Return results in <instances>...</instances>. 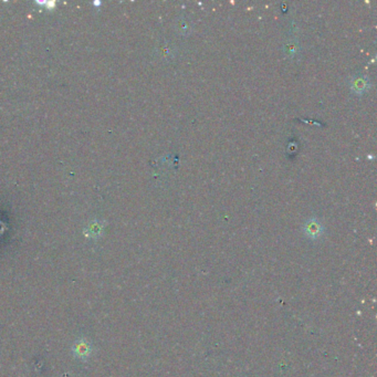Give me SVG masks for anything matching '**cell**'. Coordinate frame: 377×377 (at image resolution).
I'll return each instance as SVG.
<instances>
[{
    "instance_id": "6da1fadb",
    "label": "cell",
    "mask_w": 377,
    "mask_h": 377,
    "mask_svg": "<svg viewBox=\"0 0 377 377\" xmlns=\"http://www.w3.org/2000/svg\"><path fill=\"white\" fill-rule=\"evenodd\" d=\"M324 233L323 224L316 219V218H310L307 222L304 223V234H306L310 239H317Z\"/></svg>"
},
{
    "instance_id": "7a4b0ae2",
    "label": "cell",
    "mask_w": 377,
    "mask_h": 377,
    "mask_svg": "<svg viewBox=\"0 0 377 377\" xmlns=\"http://www.w3.org/2000/svg\"><path fill=\"white\" fill-rule=\"evenodd\" d=\"M349 88L357 95H362L368 91L369 89V80L368 78L364 76H355L350 79Z\"/></svg>"
},
{
    "instance_id": "3957f363",
    "label": "cell",
    "mask_w": 377,
    "mask_h": 377,
    "mask_svg": "<svg viewBox=\"0 0 377 377\" xmlns=\"http://www.w3.org/2000/svg\"><path fill=\"white\" fill-rule=\"evenodd\" d=\"M176 29L180 31L182 35H188L189 32L191 31V26L188 22L187 19L181 18L180 20H177V22H176Z\"/></svg>"
},
{
    "instance_id": "277c9868",
    "label": "cell",
    "mask_w": 377,
    "mask_h": 377,
    "mask_svg": "<svg viewBox=\"0 0 377 377\" xmlns=\"http://www.w3.org/2000/svg\"><path fill=\"white\" fill-rule=\"evenodd\" d=\"M74 350L79 354V356H84L89 353V347L85 343H79L74 347Z\"/></svg>"
}]
</instances>
